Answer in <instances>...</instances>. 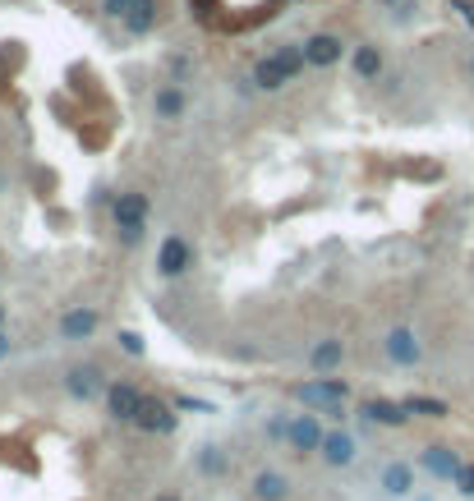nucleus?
<instances>
[{
	"mask_svg": "<svg viewBox=\"0 0 474 501\" xmlns=\"http://www.w3.org/2000/svg\"><path fill=\"white\" fill-rule=\"evenodd\" d=\"M355 74H360L364 84H378V79H382V51H378L373 42L355 46Z\"/></svg>",
	"mask_w": 474,
	"mask_h": 501,
	"instance_id": "20",
	"label": "nucleus"
},
{
	"mask_svg": "<svg viewBox=\"0 0 474 501\" xmlns=\"http://www.w3.org/2000/svg\"><path fill=\"white\" fill-rule=\"evenodd\" d=\"M378 5H387V10H396V5H400V0H378Z\"/></svg>",
	"mask_w": 474,
	"mask_h": 501,
	"instance_id": "34",
	"label": "nucleus"
},
{
	"mask_svg": "<svg viewBox=\"0 0 474 501\" xmlns=\"http://www.w3.org/2000/svg\"><path fill=\"white\" fill-rule=\"evenodd\" d=\"M469 74H474V55H469Z\"/></svg>",
	"mask_w": 474,
	"mask_h": 501,
	"instance_id": "36",
	"label": "nucleus"
},
{
	"mask_svg": "<svg viewBox=\"0 0 474 501\" xmlns=\"http://www.w3.org/2000/svg\"><path fill=\"white\" fill-rule=\"evenodd\" d=\"M111 217H115V231L124 226H148V198L143 193H120L111 202Z\"/></svg>",
	"mask_w": 474,
	"mask_h": 501,
	"instance_id": "15",
	"label": "nucleus"
},
{
	"mask_svg": "<svg viewBox=\"0 0 474 501\" xmlns=\"http://www.w3.org/2000/svg\"><path fill=\"white\" fill-rule=\"evenodd\" d=\"M143 391L139 387H129V382H111V391H106V414L115 418V423H139V409H143Z\"/></svg>",
	"mask_w": 474,
	"mask_h": 501,
	"instance_id": "5",
	"label": "nucleus"
},
{
	"mask_svg": "<svg viewBox=\"0 0 474 501\" xmlns=\"http://www.w3.org/2000/svg\"><path fill=\"white\" fill-rule=\"evenodd\" d=\"M64 391H70L74 400H106V391H111V382L102 378V368H93V364H79V368H70V373H64Z\"/></svg>",
	"mask_w": 474,
	"mask_h": 501,
	"instance_id": "4",
	"label": "nucleus"
},
{
	"mask_svg": "<svg viewBox=\"0 0 474 501\" xmlns=\"http://www.w3.org/2000/svg\"><path fill=\"white\" fill-rule=\"evenodd\" d=\"M143 235H148V226H124V231H120V244L133 249V244H143Z\"/></svg>",
	"mask_w": 474,
	"mask_h": 501,
	"instance_id": "26",
	"label": "nucleus"
},
{
	"mask_svg": "<svg viewBox=\"0 0 474 501\" xmlns=\"http://www.w3.org/2000/svg\"><path fill=\"white\" fill-rule=\"evenodd\" d=\"M360 414H364L369 423H378V427H405V423H410V409H405V400H387V396L364 400Z\"/></svg>",
	"mask_w": 474,
	"mask_h": 501,
	"instance_id": "10",
	"label": "nucleus"
},
{
	"mask_svg": "<svg viewBox=\"0 0 474 501\" xmlns=\"http://www.w3.org/2000/svg\"><path fill=\"white\" fill-rule=\"evenodd\" d=\"M341 51H346V42L336 37V33H313V37L304 42V64H309V69H327V64L341 60Z\"/></svg>",
	"mask_w": 474,
	"mask_h": 501,
	"instance_id": "11",
	"label": "nucleus"
},
{
	"mask_svg": "<svg viewBox=\"0 0 474 501\" xmlns=\"http://www.w3.org/2000/svg\"><path fill=\"white\" fill-rule=\"evenodd\" d=\"M267 437H272V442H286V437H291V418H272V423H267Z\"/></svg>",
	"mask_w": 474,
	"mask_h": 501,
	"instance_id": "27",
	"label": "nucleus"
},
{
	"mask_svg": "<svg viewBox=\"0 0 474 501\" xmlns=\"http://www.w3.org/2000/svg\"><path fill=\"white\" fill-rule=\"evenodd\" d=\"M420 469H429L438 483H456L465 465H460V456H456L451 447H429V451L420 456Z\"/></svg>",
	"mask_w": 474,
	"mask_h": 501,
	"instance_id": "12",
	"label": "nucleus"
},
{
	"mask_svg": "<svg viewBox=\"0 0 474 501\" xmlns=\"http://www.w3.org/2000/svg\"><path fill=\"white\" fill-rule=\"evenodd\" d=\"M97 309H70V313H64L60 318V340H70V345H79V340H93V331H97Z\"/></svg>",
	"mask_w": 474,
	"mask_h": 501,
	"instance_id": "13",
	"label": "nucleus"
},
{
	"mask_svg": "<svg viewBox=\"0 0 474 501\" xmlns=\"http://www.w3.org/2000/svg\"><path fill=\"white\" fill-rule=\"evenodd\" d=\"M295 400L313 414H331V418H341L346 414V400H351V382L341 378H313L304 387H295Z\"/></svg>",
	"mask_w": 474,
	"mask_h": 501,
	"instance_id": "2",
	"label": "nucleus"
},
{
	"mask_svg": "<svg viewBox=\"0 0 474 501\" xmlns=\"http://www.w3.org/2000/svg\"><path fill=\"white\" fill-rule=\"evenodd\" d=\"M382 354H387L396 368H420L424 345H420V336H415L410 327H391V331L382 336Z\"/></svg>",
	"mask_w": 474,
	"mask_h": 501,
	"instance_id": "3",
	"label": "nucleus"
},
{
	"mask_svg": "<svg viewBox=\"0 0 474 501\" xmlns=\"http://www.w3.org/2000/svg\"><path fill=\"white\" fill-rule=\"evenodd\" d=\"M0 331H5V304H0Z\"/></svg>",
	"mask_w": 474,
	"mask_h": 501,
	"instance_id": "35",
	"label": "nucleus"
},
{
	"mask_svg": "<svg viewBox=\"0 0 474 501\" xmlns=\"http://www.w3.org/2000/svg\"><path fill=\"white\" fill-rule=\"evenodd\" d=\"M171 405H175V409H184V414H189V409H212L208 400H193V396H175Z\"/></svg>",
	"mask_w": 474,
	"mask_h": 501,
	"instance_id": "29",
	"label": "nucleus"
},
{
	"mask_svg": "<svg viewBox=\"0 0 474 501\" xmlns=\"http://www.w3.org/2000/svg\"><path fill=\"white\" fill-rule=\"evenodd\" d=\"M249 492H253V501H286L291 496V478L281 469H258Z\"/></svg>",
	"mask_w": 474,
	"mask_h": 501,
	"instance_id": "16",
	"label": "nucleus"
},
{
	"mask_svg": "<svg viewBox=\"0 0 474 501\" xmlns=\"http://www.w3.org/2000/svg\"><path fill=\"white\" fill-rule=\"evenodd\" d=\"M153 501H184V496H175V492H162V496H153Z\"/></svg>",
	"mask_w": 474,
	"mask_h": 501,
	"instance_id": "33",
	"label": "nucleus"
},
{
	"mask_svg": "<svg viewBox=\"0 0 474 501\" xmlns=\"http://www.w3.org/2000/svg\"><path fill=\"white\" fill-rule=\"evenodd\" d=\"M153 111H157L162 120H180V115H184V93H180V84L157 88V93H153Z\"/></svg>",
	"mask_w": 474,
	"mask_h": 501,
	"instance_id": "21",
	"label": "nucleus"
},
{
	"mask_svg": "<svg viewBox=\"0 0 474 501\" xmlns=\"http://www.w3.org/2000/svg\"><path fill=\"white\" fill-rule=\"evenodd\" d=\"M405 409H410V418H415V414H420V418H447V414H451V405L438 400V396H405Z\"/></svg>",
	"mask_w": 474,
	"mask_h": 501,
	"instance_id": "22",
	"label": "nucleus"
},
{
	"mask_svg": "<svg viewBox=\"0 0 474 501\" xmlns=\"http://www.w3.org/2000/svg\"><path fill=\"white\" fill-rule=\"evenodd\" d=\"M193 465H198V474L202 478H226L231 474V451H222V447H202L198 456H193Z\"/></svg>",
	"mask_w": 474,
	"mask_h": 501,
	"instance_id": "18",
	"label": "nucleus"
},
{
	"mask_svg": "<svg viewBox=\"0 0 474 501\" xmlns=\"http://www.w3.org/2000/svg\"><path fill=\"white\" fill-rule=\"evenodd\" d=\"M415 10H420V5H415V0H400V5L391 10V19H396V24H405V19H410V15H415Z\"/></svg>",
	"mask_w": 474,
	"mask_h": 501,
	"instance_id": "30",
	"label": "nucleus"
},
{
	"mask_svg": "<svg viewBox=\"0 0 474 501\" xmlns=\"http://www.w3.org/2000/svg\"><path fill=\"white\" fill-rule=\"evenodd\" d=\"M300 69H304V42H291V46L262 55V60L253 64V88L277 93V88H286V84L300 74Z\"/></svg>",
	"mask_w": 474,
	"mask_h": 501,
	"instance_id": "1",
	"label": "nucleus"
},
{
	"mask_svg": "<svg viewBox=\"0 0 474 501\" xmlns=\"http://www.w3.org/2000/svg\"><path fill=\"white\" fill-rule=\"evenodd\" d=\"M322 465H331V469H346V465H355V456H360V442L351 437V433H341V427H336V433H327V442H322Z\"/></svg>",
	"mask_w": 474,
	"mask_h": 501,
	"instance_id": "14",
	"label": "nucleus"
},
{
	"mask_svg": "<svg viewBox=\"0 0 474 501\" xmlns=\"http://www.w3.org/2000/svg\"><path fill=\"white\" fill-rule=\"evenodd\" d=\"M451 10H456V15H460L469 28H474V5H469V0H451Z\"/></svg>",
	"mask_w": 474,
	"mask_h": 501,
	"instance_id": "31",
	"label": "nucleus"
},
{
	"mask_svg": "<svg viewBox=\"0 0 474 501\" xmlns=\"http://www.w3.org/2000/svg\"><path fill=\"white\" fill-rule=\"evenodd\" d=\"M175 423H180V414H175V405H166V400H143V409H139V433H153V437H171L175 433Z\"/></svg>",
	"mask_w": 474,
	"mask_h": 501,
	"instance_id": "7",
	"label": "nucleus"
},
{
	"mask_svg": "<svg viewBox=\"0 0 474 501\" xmlns=\"http://www.w3.org/2000/svg\"><path fill=\"white\" fill-rule=\"evenodd\" d=\"M120 349L129 354V359H143V354H148V345H143L139 331H120Z\"/></svg>",
	"mask_w": 474,
	"mask_h": 501,
	"instance_id": "23",
	"label": "nucleus"
},
{
	"mask_svg": "<svg viewBox=\"0 0 474 501\" xmlns=\"http://www.w3.org/2000/svg\"><path fill=\"white\" fill-rule=\"evenodd\" d=\"M124 28H129L133 37H148V33L157 28V0H133V10H129Z\"/></svg>",
	"mask_w": 474,
	"mask_h": 501,
	"instance_id": "19",
	"label": "nucleus"
},
{
	"mask_svg": "<svg viewBox=\"0 0 474 501\" xmlns=\"http://www.w3.org/2000/svg\"><path fill=\"white\" fill-rule=\"evenodd\" d=\"M10 349H15V340H10L5 331H0V359H10Z\"/></svg>",
	"mask_w": 474,
	"mask_h": 501,
	"instance_id": "32",
	"label": "nucleus"
},
{
	"mask_svg": "<svg viewBox=\"0 0 474 501\" xmlns=\"http://www.w3.org/2000/svg\"><path fill=\"white\" fill-rule=\"evenodd\" d=\"M193 267V244L180 240V235H166L162 249H157V271L162 276H184Z\"/></svg>",
	"mask_w": 474,
	"mask_h": 501,
	"instance_id": "8",
	"label": "nucleus"
},
{
	"mask_svg": "<svg viewBox=\"0 0 474 501\" xmlns=\"http://www.w3.org/2000/svg\"><path fill=\"white\" fill-rule=\"evenodd\" d=\"M171 74H175V84H184V79L193 74V60H189V55H175V60H171Z\"/></svg>",
	"mask_w": 474,
	"mask_h": 501,
	"instance_id": "25",
	"label": "nucleus"
},
{
	"mask_svg": "<svg viewBox=\"0 0 474 501\" xmlns=\"http://www.w3.org/2000/svg\"><path fill=\"white\" fill-rule=\"evenodd\" d=\"M341 364H346V340H341V336H322V340L309 349V368H313L318 378H331Z\"/></svg>",
	"mask_w": 474,
	"mask_h": 501,
	"instance_id": "9",
	"label": "nucleus"
},
{
	"mask_svg": "<svg viewBox=\"0 0 474 501\" xmlns=\"http://www.w3.org/2000/svg\"><path fill=\"white\" fill-rule=\"evenodd\" d=\"M129 10H133V0H102V15H111V19H129Z\"/></svg>",
	"mask_w": 474,
	"mask_h": 501,
	"instance_id": "24",
	"label": "nucleus"
},
{
	"mask_svg": "<svg viewBox=\"0 0 474 501\" xmlns=\"http://www.w3.org/2000/svg\"><path fill=\"white\" fill-rule=\"evenodd\" d=\"M322 442H327V427L318 423V414H295L291 418V437H286L291 451L313 456V451H322Z\"/></svg>",
	"mask_w": 474,
	"mask_h": 501,
	"instance_id": "6",
	"label": "nucleus"
},
{
	"mask_svg": "<svg viewBox=\"0 0 474 501\" xmlns=\"http://www.w3.org/2000/svg\"><path fill=\"white\" fill-rule=\"evenodd\" d=\"M378 487L387 496H415V465H405V460H391L378 478Z\"/></svg>",
	"mask_w": 474,
	"mask_h": 501,
	"instance_id": "17",
	"label": "nucleus"
},
{
	"mask_svg": "<svg viewBox=\"0 0 474 501\" xmlns=\"http://www.w3.org/2000/svg\"><path fill=\"white\" fill-rule=\"evenodd\" d=\"M456 492H460V496H474V465H465V469H460V478H456Z\"/></svg>",
	"mask_w": 474,
	"mask_h": 501,
	"instance_id": "28",
	"label": "nucleus"
}]
</instances>
